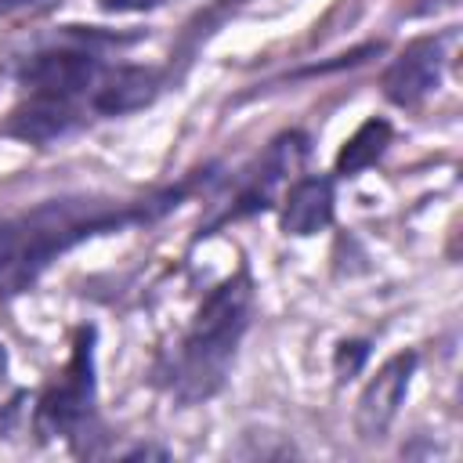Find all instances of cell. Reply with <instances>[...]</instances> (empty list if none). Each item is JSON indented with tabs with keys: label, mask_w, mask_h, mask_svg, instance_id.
Wrapping results in <instances>:
<instances>
[{
	"label": "cell",
	"mask_w": 463,
	"mask_h": 463,
	"mask_svg": "<svg viewBox=\"0 0 463 463\" xmlns=\"http://www.w3.org/2000/svg\"><path fill=\"white\" fill-rule=\"evenodd\" d=\"M250 304H253V286H250L246 271L228 275L203 300L188 333L181 336V344L159 369L166 391L177 402L195 405L221 391V383L228 380V369L235 362L239 340L250 326Z\"/></svg>",
	"instance_id": "3"
},
{
	"label": "cell",
	"mask_w": 463,
	"mask_h": 463,
	"mask_svg": "<svg viewBox=\"0 0 463 463\" xmlns=\"http://www.w3.org/2000/svg\"><path fill=\"white\" fill-rule=\"evenodd\" d=\"M387 145H391V123L387 119H365L347 141H344V148H340V156H336V174L340 177H354V174H362V170H369L383 152H387Z\"/></svg>",
	"instance_id": "9"
},
{
	"label": "cell",
	"mask_w": 463,
	"mask_h": 463,
	"mask_svg": "<svg viewBox=\"0 0 463 463\" xmlns=\"http://www.w3.org/2000/svg\"><path fill=\"white\" fill-rule=\"evenodd\" d=\"M159 4H166V0H101L105 11H148Z\"/></svg>",
	"instance_id": "10"
},
{
	"label": "cell",
	"mask_w": 463,
	"mask_h": 463,
	"mask_svg": "<svg viewBox=\"0 0 463 463\" xmlns=\"http://www.w3.org/2000/svg\"><path fill=\"white\" fill-rule=\"evenodd\" d=\"M4 373H7V351H4V344H0V380H4Z\"/></svg>",
	"instance_id": "12"
},
{
	"label": "cell",
	"mask_w": 463,
	"mask_h": 463,
	"mask_svg": "<svg viewBox=\"0 0 463 463\" xmlns=\"http://www.w3.org/2000/svg\"><path fill=\"white\" fill-rule=\"evenodd\" d=\"M416 373V354L412 351H402L394 358H387L376 376L365 383L362 398H358V409H354V427L365 441H380L387 434V427L394 423L405 394H409V380Z\"/></svg>",
	"instance_id": "5"
},
{
	"label": "cell",
	"mask_w": 463,
	"mask_h": 463,
	"mask_svg": "<svg viewBox=\"0 0 463 463\" xmlns=\"http://www.w3.org/2000/svg\"><path fill=\"white\" fill-rule=\"evenodd\" d=\"M33 427L43 438H65L76 449H87V438L98 434L94 329H80L65 369L47 383V391L36 402Z\"/></svg>",
	"instance_id": "4"
},
{
	"label": "cell",
	"mask_w": 463,
	"mask_h": 463,
	"mask_svg": "<svg viewBox=\"0 0 463 463\" xmlns=\"http://www.w3.org/2000/svg\"><path fill=\"white\" fill-rule=\"evenodd\" d=\"M441 69H445V40L441 36H420L409 47H402V54L387 65V72H383V94L394 105L412 109L430 90H438Z\"/></svg>",
	"instance_id": "6"
},
{
	"label": "cell",
	"mask_w": 463,
	"mask_h": 463,
	"mask_svg": "<svg viewBox=\"0 0 463 463\" xmlns=\"http://www.w3.org/2000/svg\"><path fill=\"white\" fill-rule=\"evenodd\" d=\"M51 0H0V14H18V11H33V7H43Z\"/></svg>",
	"instance_id": "11"
},
{
	"label": "cell",
	"mask_w": 463,
	"mask_h": 463,
	"mask_svg": "<svg viewBox=\"0 0 463 463\" xmlns=\"http://www.w3.org/2000/svg\"><path fill=\"white\" fill-rule=\"evenodd\" d=\"M304 156H307V137L300 130H289V134L275 137L271 148H268V156H264V163L242 184V192H239V199L232 206V217H242V213H253V210L271 206L279 184H286L293 177V170H300Z\"/></svg>",
	"instance_id": "7"
},
{
	"label": "cell",
	"mask_w": 463,
	"mask_h": 463,
	"mask_svg": "<svg viewBox=\"0 0 463 463\" xmlns=\"http://www.w3.org/2000/svg\"><path fill=\"white\" fill-rule=\"evenodd\" d=\"M333 221V181L329 177H297L282 203L286 235H315Z\"/></svg>",
	"instance_id": "8"
},
{
	"label": "cell",
	"mask_w": 463,
	"mask_h": 463,
	"mask_svg": "<svg viewBox=\"0 0 463 463\" xmlns=\"http://www.w3.org/2000/svg\"><path fill=\"white\" fill-rule=\"evenodd\" d=\"M141 217H148V203L130 206V203L65 195V199H47L4 221L0 224V293L7 297L25 293L72 246L101 232H116Z\"/></svg>",
	"instance_id": "2"
},
{
	"label": "cell",
	"mask_w": 463,
	"mask_h": 463,
	"mask_svg": "<svg viewBox=\"0 0 463 463\" xmlns=\"http://www.w3.org/2000/svg\"><path fill=\"white\" fill-rule=\"evenodd\" d=\"M119 43L101 33L65 29L61 43L40 47L18 61L25 101L11 112L7 130L25 141H51L90 116H123L148 105L159 72L145 65H109L98 47Z\"/></svg>",
	"instance_id": "1"
}]
</instances>
